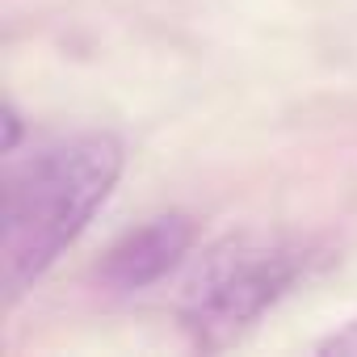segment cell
I'll return each mask as SVG.
<instances>
[{
	"label": "cell",
	"instance_id": "cell-1",
	"mask_svg": "<svg viewBox=\"0 0 357 357\" xmlns=\"http://www.w3.org/2000/svg\"><path fill=\"white\" fill-rule=\"evenodd\" d=\"M122 172V143L101 130L68 135L38 147L5 181V227H0V286L22 294L38 282L89 219L109 198Z\"/></svg>",
	"mask_w": 357,
	"mask_h": 357
},
{
	"label": "cell",
	"instance_id": "cell-2",
	"mask_svg": "<svg viewBox=\"0 0 357 357\" xmlns=\"http://www.w3.org/2000/svg\"><path fill=\"white\" fill-rule=\"evenodd\" d=\"M311 261V248L294 240H231L202 261L181 315L202 340L231 336L265 315Z\"/></svg>",
	"mask_w": 357,
	"mask_h": 357
},
{
	"label": "cell",
	"instance_id": "cell-3",
	"mask_svg": "<svg viewBox=\"0 0 357 357\" xmlns=\"http://www.w3.org/2000/svg\"><path fill=\"white\" fill-rule=\"evenodd\" d=\"M194 244V223L185 215H160L126 231L101 261V282L114 290H143L181 265Z\"/></svg>",
	"mask_w": 357,
	"mask_h": 357
},
{
	"label": "cell",
	"instance_id": "cell-4",
	"mask_svg": "<svg viewBox=\"0 0 357 357\" xmlns=\"http://www.w3.org/2000/svg\"><path fill=\"white\" fill-rule=\"evenodd\" d=\"M319 349H324V353H357V319H353L344 332H332Z\"/></svg>",
	"mask_w": 357,
	"mask_h": 357
}]
</instances>
